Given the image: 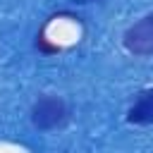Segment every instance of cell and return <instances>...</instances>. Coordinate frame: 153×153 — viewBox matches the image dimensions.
Returning <instances> with one entry per match:
<instances>
[{"mask_svg":"<svg viewBox=\"0 0 153 153\" xmlns=\"http://www.w3.org/2000/svg\"><path fill=\"white\" fill-rule=\"evenodd\" d=\"M69 122V105L62 96L41 93L31 105V124L38 131H55Z\"/></svg>","mask_w":153,"mask_h":153,"instance_id":"6da1fadb","label":"cell"},{"mask_svg":"<svg viewBox=\"0 0 153 153\" xmlns=\"http://www.w3.org/2000/svg\"><path fill=\"white\" fill-rule=\"evenodd\" d=\"M74 5H88V2H103V0H72Z\"/></svg>","mask_w":153,"mask_h":153,"instance_id":"5b68a950","label":"cell"},{"mask_svg":"<svg viewBox=\"0 0 153 153\" xmlns=\"http://www.w3.org/2000/svg\"><path fill=\"white\" fill-rule=\"evenodd\" d=\"M122 45L136 57H153V12L127 26L122 33Z\"/></svg>","mask_w":153,"mask_h":153,"instance_id":"7a4b0ae2","label":"cell"},{"mask_svg":"<svg viewBox=\"0 0 153 153\" xmlns=\"http://www.w3.org/2000/svg\"><path fill=\"white\" fill-rule=\"evenodd\" d=\"M127 122L129 124H136V127L153 124V86L136 93L134 103L127 110Z\"/></svg>","mask_w":153,"mask_h":153,"instance_id":"3957f363","label":"cell"},{"mask_svg":"<svg viewBox=\"0 0 153 153\" xmlns=\"http://www.w3.org/2000/svg\"><path fill=\"white\" fill-rule=\"evenodd\" d=\"M36 48H38V50H43V53H57V50H60V45H50V43H45L43 31L36 36Z\"/></svg>","mask_w":153,"mask_h":153,"instance_id":"277c9868","label":"cell"}]
</instances>
